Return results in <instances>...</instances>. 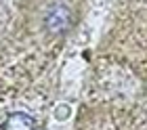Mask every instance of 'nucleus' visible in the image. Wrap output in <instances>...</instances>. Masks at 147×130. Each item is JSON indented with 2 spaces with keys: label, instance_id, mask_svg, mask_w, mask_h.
Returning a JSON list of instances; mask_svg holds the SVG:
<instances>
[{
  "label": "nucleus",
  "instance_id": "1",
  "mask_svg": "<svg viewBox=\"0 0 147 130\" xmlns=\"http://www.w3.org/2000/svg\"><path fill=\"white\" fill-rule=\"evenodd\" d=\"M44 25H46V30L53 32V34L67 32L69 25H71V11L65 4L51 6L49 13H46V17H44Z\"/></svg>",
  "mask_w": 147,
  "mask_h": 130
},
{
  "label": "nucleus",
  "instance_id": "2",
  "mask_svg": "<svg viewBox=\"0 0 147 130\" xmlns=\"http://www.w3.org/2000/svg\"><path fill=\"white\" fill-rule=\"evenodd\" d=\"M34 126H36V120L32 115L23 111H15L4 120L2 130H34Z\"/></svg>",
  "mask_w": 147,
  "mask_h": 130
}]
</instances>
